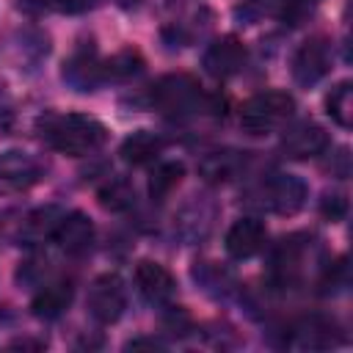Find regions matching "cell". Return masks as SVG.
Here are the masks:
<instances>
[{"label": "cell", "instance_id": "cell-1", "mask_svg": "<svg viewBox=\"0 0 353 353\" xmlns=\"http://www.w3.org/2000/svg\"><path fill=\"white\" fill-rule=\"evenodd\" d=\"M105 124L94 116L83 113H66V116H50L44 121V138L47 143L69 157H83L105 143Z\"/></svg>", "mask_w": 353, "mask_h": 353}, {"label": "cell", "instance_id": "cell-2", "mask_svg": "<svg viewBox=\"0 0 353 353\" xmlns=\"http://www.w3.org/2000/svg\"><path fill=\"white\" fill-rule=\"evenodd\" d=\"M295 110V99L287 91H262L254 94L240 108V127L248 135H268L287 124V119Z\"/></svg>", "mask_w": 353, "mask_h": 353}, {"label": "cell", "instance_id": "cell-3", "mask_svg": "<svg viewBox=\"0 0 353 353\" xmlns=\"http://www.w3.org/2000/svg\"><path fill=\"white\" fill-rule=\"evenodd\" d=\"M149 99L163 113H190L201 99V88L190 74H165L152 85Z\"/></svg>", "mask_w": 353, "mask_h": 353}, {"label": "cell", "instance_id": "cell-4", "mask_svg": "<svg viewBox=\"0 0 353 353\" xmlns=\"http://www.w3.org/2000/svg\"><path fill=\"white\" fill-rule=\"evenodd\" d=\"M127 306V292H124V281L116 273H102L91 281L88 287V312L97 323L110 325L121 317Z\"/></svg>", "mask_w": 353, "mask_h": 353}, {"label": "cell", "instance_id": "cell-5", "mask_svg": "<svg viewBox=\"0 0 353 353\" xmlns=\"http://www.w3.org/2000/svg\"><path fill=\"white\" fill-rule=\"evenodd\" d=\"M41 179V165L28 152L11 149L0 154V196L25 193Z\"/></svg>", "mask_w": 353, "mask_h": 353}, {"label": "cell", "instance_id": "cell-6", "mask_svg": "<svg viewBox=\"0 0 353 353\" xmlns=\"http://www.w3.org/2000/svg\"><path fill=\"white\" fill-rule=\"evenodd\" d=\"M331 69V44L323 36L306 39L292 55V77L298 85L320 83Z\"/></svg>", "mask_w": 353, "mask_h": 353}, {"label": "cell", "instance_id": "cell-7", "mask_svg": "<svg viewBox=\"0 0 353 353\" xmlns=\"http://www.w3.org/2000/svg\"><path fill=\"white\" fill-rule=\"evenodd\" d=\"M328 132L314 121H298L281 132V152L292 160H309L325 152Z\"/></svg>", "mask_w": 353, "mask_h": 353}, {"label": "cell", "instance_id": "cell-8", "mask_svg": "<svg viewBox=\"0 0 353 353\" xmlns=\"http://www.w3.org/2000/svg\"><path fill=\"white\" fill-rule=\"evenodd\" d=\"M306 196H309V190H306L303 179H298L292 174H276L265 185V204L279 215H295L306 204Z\"/></svg>", "mask_w": 353, "mask_h": 353}, {"label": "cell", "instance_id": "cell-9", "mask_svg": "<svg viewBox=\"0 0 353 353\" xmlns=\"http://www.w3.org/2000/svg\"><path fill=\"white\" fill-rule=\"evenodd\" d=\"M268 243V229L259 218H240L226 232V251L234 259H248L259 254Z\"/></svg>", "mask_w": 353, "mask_h": 353}, {"label": "cell", "instance_id": "cell-10", "mask_svg": "<svg viewBox=\"0 0 353 353\" xmlns=\"http://www.w3.org/2000/svg\"><path fill=\"white\" fill-rule=\"evenodd\" d=\"M243 63H245V47L234 36L215 39L204 52V69L212 77H232L234 72L243 69Z\"/></svg>", "mask_w": 353, "mask_h": 353}, {"label": "cell", "instance_id": "cell-11", "mask_svg": "<svg viewBox=\"0 0 353 353\" xmlns=\"http://www.w3.org/2000/svg\"><path fill=\"white\" fill-rule=\"evenodd\" d=\"M135 284H138V292L149 303H168L176 290L168 268H163L160 262H152V259H141L135 265Z\"/></svg>", "mask_w": 353, "mask_h": 353}, {"label": "cell", "instance_id": "cell-12", "mask_svg": "<svg viewBox=\"0 0 353 353\" xmlns=\"http://www.w3.org/2000/svg\"><path fill=\"white\" fill-rule=\"evenodd\" d=\"M61 251L66 254H85L94 243V223L85 212H63L58 229H55V237H52Z\"/></svg>", "mask_w": 353, "mask_h": 353}, {"label": "cell", "instance_id": "cell-13", "mask_svg": "<svg viewBox=\"0 0 353 353\" xmlns=\"http://www.w3.org/2000/svg\"><path fill=\"white\" fill-rule=\"evenodd\" d=\"M102 77H105V69L97 61L94 50H80L63 63V80L77 91H91Z\"/></svg>", "mask_w": 353, "mask_h": 353}, {"label": "cell", "instance_id": "cell-14", "mask_svg": "<svg viewBox=\"0 0 353 353\" xmlns=\"http://www.w3.org/2000/svg\"><path fill=\"white\" fill-rule=\"evenodd\" d=\"M69 303H72V284L69 281H52L33 295L30 312L41 320H55L69 309Z\"/></svg>", "mask_w": 353, "mask_h": 353}, {"label": "cell", "instance_id": "cell-15", "mask_svg": "<svg viewBox=\"0 0 353 353\" xmlns=\"http://www.w3.org/2000/svg\"><path fill=\"white\" fill-rule=\"evenodd\" d=\"M163 152V138L149 132V130H138L132 135H127L121 141V160L130 163V165H146V163H154Z\"/></svg>", "mask_w": 353, "mask_h": 353}, {"label": "cell", "instance_id": "cell-16", "mask_svg": "<svg viewBox=\"0 0 353 353\" xmlns=\"http://www.w3.org/2000/svg\"><path fill=\"white\" fill-rule=\"evenodd\" d=\"M61 218H63V212L58 207H39V210H33L25 218L22 229H19V240L25 245H39L44 240H52Z\"/></svg>", "mask_w": 353, "mask_h": 353}, {"label": "cell", "instance_id": "cell-17", "mask_svg": "<svg viewBox=\"0 0 353 353\" xmlns=\"http://www.w3.org/2000/svg\"><path fill=\"white\" fill-rule=\"evenodd\" d=\"M292 345H295V347H303V350H323V347H331V345H336V328H334L328 320H320V317L301 320V323L292 328Z\"/></svg>", "mask_w": 353, "mask_h": 353}, {"label": "cell", "instance_id": "cell-18", "mask_svg": "<svg viewBox=\"0 0 353 353\" xmlns=\"http://www.w3.org/2000/svg\"><path fill=\"white\" fill-rule=\"evenodd\" d=\"M237 171H240V154H237V152H229V149H223V152H210V154L199 163V174H201L207 182H212V185L229 182Z\"/></svg>", "mask_w": 353, "mask_h": 353}, {"label": "cell", "instance_id": "cell-19", "mask_svg": "<svg viewBox=\"0 0 353 353\" xmlns=\"http://www.w3.org/2000/svg\"><path fill=\"white\" fill-rule=\"evenodd\" d=\"M301 273V245L295 240H281V245L273 254V276L279 284H292Z\"/></svg>", "mask_w": 353, "mask_h": 353}, {"label": "cell", "instance_id": "cell-20", "mask_svg": "<svg viewBox=\"0 0 353 353\" xmlns=\"http://www.w3.org/2000/svg\"><path fill=\"white\" fill-rule=\"evenodd\" d=\"M325 110L339 127H350V121H353V88L347 80H342L336 88H331V94L325 97Z\"/></svg>", "mask_w": 353, "mask_h": 353}, {"label": "cell", "instance_id": "cell-21", "mask_svg": "<svg viewBox=\"0 0 353 353\" xmlns=\"http://www.w3.org/2000/svg\"><path fill=\"white\" fill-rule=\"evenodd\" d=\"M185 165L182 163H160L154 165L152 176H149V193L152 199H165L171 196V190H176V185L182 182Z\"/></svg>", "mask_w": 353, "mask_h": 353}, {"label": "cell", "instance_id": "cell-22", "mask_svg": "<svg viewBox=\"0 0 353 353\" xmlns=\"http://www.w3.org/2000/svg\"><path fill=\"white\" fill-rule=\"evenodd\" d=\"M102 69H105V77L130 80V77H135V74L143 72V58H141L138 50H121V52H116L113 58H108V61L102 63Z\"/></svg>", "mask_w": 353, "mask_h": 353}, {"label": "cell", "instance_id": "cell-23", "mask_svg": "<svg viewBox=\"0 0 353 353\" xmlns=\"http://www.w3.org/2000/svg\"><path fill=\"white\" fill-rule=\"evenodd\" d=\"M135 201V190L130 188V182L124 179H110L102 190H99V204L105 210H113V212H121V210H130Z\"/></svg>", "mask_w": 353, "mask_h": 353}, {"label": "cell", "instance_id": "cell-24", "mask_svg": "<svg viewBox=\"0 0 353 353\" xmlns=\"http://www.w3.org/2000/svg\"><path fill=\"white\" fill-rule=\"evenodd\" d=\"M320 212H323L328 221H339V218L347 212V201H345V196H342V193H331V196H325L323 204H320Z\"/></svg>", "mask_w": 353, "mask_h": 353}, {"label": "cell", "instance_id": "cell-25", "mask_svg": "<svg viewBox=\"0 0 353 353\" xmlns=\"http://www.w3.org/2000/svg\"><path fill=\"white\" fill-rule=\"evenodd\" d=\"M52 6H55L58 11H66V14H80V11L91 8L94 0H52Z\"/></svg>", "mask_w": 353, "mask_h": 353}, {"label": "cell", "instance_id": "cell-26", "mask_svg": "<svg viewBox=\"0 0 353 353\" xmlns=\"http://www.w3.org/2000/svg\"><path fill=\"white\" fill-rule=\"evenodd\" d=\"M8 347L11 350H41L44 347V339H14Z\"/></svg>", "mask_w": 353, "mask_h": 353}, {"label": "cell", "instance_id": "cell-27", "mask_svg": "<svg viewBox=\"0 0 353 353\" xmlns=\"http://www.w3.org/2000/svg\"><path fill=\"white\" fill-rule=\"evenodd\" d=\"M138 347H149V350H160L163 345H160V342H154V339H132V342H127V350H138Z\"/></svg>", "mask_w": 353, "mask_h": 353}, {"label": "cell", "instance_id": "cell-28", "mask_svg": "<svg viewBox=\"0 0 353 353\" xmlns=\"http://www.w3.org/2000/svg\"><path fill=\"white\" fill-rule=\"evenodd\" d=\"M290 3H292V8L298 11V8H306V6H309V3H314V0H290Z\"/></svg>", "mask_w": 353, "mask_h": 353}]
</instances>
